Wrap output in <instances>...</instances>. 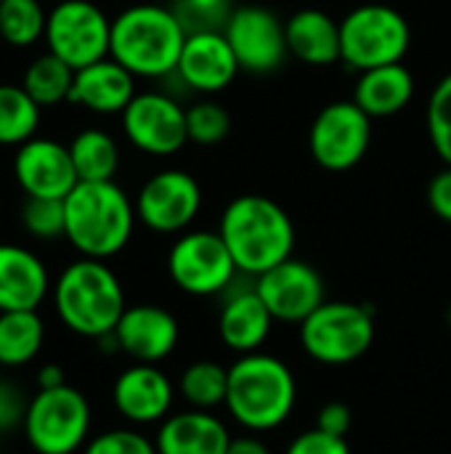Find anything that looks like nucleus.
Returning a JSON list of instances; mask_svg holds the SVG:
<instances>
[{
  "label": "nucleus",
  "mask_w": 451,
  "mask_h": 454,
  "mask_svg": "<svg viewBox=\"0 0 451 454\" xmlns=\"http://www.w3.org/2000/svg\"><path fill=\"white\" fill-rule=\"evenodd\" d=\"M300 343L306 354L319 364H354L375 343V317L362 303L324 301L300 325Z\"/></svg>",
  "instance_id": "7"
},
{
  "label": "nucleus",
  "mask_w": 451,
  "mask_h": 454,
  "mask_svg": "<svg viewBox=\"0 0 451 454\" xmlns=\"http://www.w3.org/2000/svg\"><path fill=\"white\" fill-rule=\"evenodd\" d=\"M181 338L178 319L154 303L128 306L114 327V340L122 354L138 364H157L167 359Z\"/></svg>",
  "instance_id": "18"
},
{
  "label": "nucleus",
  "mask_w": 451,
  "mask_h": 454,
  "mask_svg": "<svg viewBox=\"0 0 451 454\" xmlns=\"http://www.w3.org/2000/svg\"><path fill=\"white\" fill-rule=\"evenodd\" d=\"M229 391V367L218 362H194L181 372L178 394L191 410H215L226 404Z\"/></svg>",
  "instance_id": "30"
},
{
  "label": "nucleus",
  "mask_w": 451,
  "mask_h": 454,
  "mask_svg": "<svg viewBox=\"0 0 451 454\" xmlns=\"http://www.w3.org/2000/svg\"><path fill=\"white\" fill-rule=\"evenodd\" d=\"M255 290L276 322L303 325L327 298L322 274L298 258H287L255 277Z\"/></svg>",
  "instance_id": "15"
},
{
  "label": "nucleus",
  "mask_w": 451,
  "mask_h": 454,
  "mask_svg": "<svg viewBox=\"0 0 451 454\" xmlns=\"http://www.w3.org/2000/svg\"><path fill=\"white\" fill-rule=\"evenodd\" d=\"M45 48L74 72L109 56L112 19L90 0H58L48 11Z\"/></svg>",
  "instance_id": "11"
},
{
  "label": "nucleus",
  "mask_w": 451,
  "mask_h": 454,
  "mask_svg": "<svg viewBox=\"0 0 451 454\" xmlns=\"http://www.w3.org/2000/svg\"><path fill=\"white\" fill-rule=\"evenodd\" d=\"M53 306L61 325L80 335L98 340L114 333L125 314V290L106 261L77 258L53 285Z\"/></svg>",
  "instance_id": "5"
},
{
  "label": "nucleus",
  "mask_w": 451,
  "mask_h": 454,
  "mask_svg": "<svg viewBox=\"0 0 451 454\" xmlns=\"http://www.w3.org/2000/svg\"><path fill=\"white\" fill-rule=\"evenodd\" d=\"M43 340L45 325L37 311H0V367L35 362Z\"/></svg>",
  "instance_id": "26"
},
{
  "label": "nucleus",
  "mask_w": 451,
  "mask_h": 454,
  "mask_svg": "<svg viewBox=\"0 0 451 454\" xmlns=\"http://www.w3.org/2000/svg\"><path fill=\"white\" fill-rule=\"evenodd\" d=\"M186 130L189 141L197 146H215L231 130V114L223 104L213 98H202L186 109Z\"/></svg>",
  "instance_id": "32"
},
{
  "label": "nucleus",
  "mask_w": 451,
  "mask_h": 454,
  "mask_svg": "<svg viewBox=\"0 0 451 454\" xmlns=\"http://www.w3.org/2000/svg\"><path fill=\"white\" fill-rule=\"evenodd\" d=\"M48 290L45 263L21 245L0 242V311H37Z\"/></svg>",
  "instance_id": "21"
},
{
  "label": "nucleus",
  "mask_w": 451,
  "mask_h": 454,
  "mask_svg": "<svg viewBox=\"0 0 451 454\" xmlns=\"http://www.w3.org/2000/svg\"><path fill=\"white\" fill-rule=\"evenodd\" d=\"M21 431L37 454H74L90 436V404L69 383L37 391L27 404Z\"/></svg>",
  "instance_id": "8"
},
{
  "label": "nucleus",
  "mask_w": 451,
  "mask_h": 454,
  "mask_svg": "<svg viewBox=\"0 0 451 454\" xmlns=\"http://www.w3.org/2000/svg\"><path fill=\"white\" fill-rule=\"evenodd\" d=\"M27 404L19 394V388L8 386L0 380V436L13 431L16 426H24V415H27Z\"/></svg>",
  "instance_id": "39"
},
{
  "label": "nucleus",
  "mask_w": 451,
  "mask_h": 454,
  "mask_svg": "<svg viewBox=\"0 0 451 454\" xmlns=\"http://www.w3.org/2000/svg\"><path fill=\"white\" fill-rule=\"evenodd\" d=\"M226 454H271V450L255 436H239V439H231Z\"/></svg>",
  "instance_id": "42"
},
{
  "label": "nucleus",
  "mask_w": 451,
  "mask_h": 454,
  "mask_svg": "<svg viewBox=\"0 0 451 454\" xmlns=\"http://www.w3.org/2000/svg\"><path fill=\"white\" fill-rule=\"evenodd\" d=\"M202 210V186L186 170H159L136 194V215L154 234H183Z\"/></svg>",
  "instance_id": "13"
},
{
  "label": "nucleus",
  "mask_w": 451,
  "mask_h": 454,
  "mask_svg": "<svg viewBox=\"0 0 451 454\" xmlns=\"http://www.w3.org/2000/svg\"><path fill=\"white\" fill-rule=\"evenodd\" d=\"M415 98V74L399 61L359 72L354 85V101L372 117H393Z\"/></svg>",
  "instance_id": "25"
},
{
  "label": "nucleus",
  "mask_w": 451,
  "mask_h": 454,
  "mask_svg": "<svg viewBox=\"0 0 451 454\" xmlns=\"http://www.w3.org/2000/svg\"><path fill=\"white\" fill-rule=\"evenodd\" d=\"M218 234L239 274L253 279L292 258L295 250V223L290 213L263 194L234 197L221 213Z\"/></svg>",
  "instance_id": "1"
},
{
  "label": "nucleus",
  "mask_w": 451,
  "mask_h": 454,
  "mask_svg": "<svg viewBox=\"0 0 451 454\" xmlns=\"http://www.w3.org/2000/svg\"><path fill=\"white\" fill-rule=\"evenodd\" d=\"M167 274L181 293L210 298L223 295L239 277V269L218 231L197 229L183 231L173 242L167 253Z\"/></svg>",
  "instance_id": "9"
},
{
  "label": "nucleus",
  "mask_w": 451,
  "mask_h": 454,
  "mask_svg": "<svg viewBox=\"0 0 451 454\" xmlns=\"http://www.w3.org/2000/svg\"><path fill=\"white\" fill-rule=\"evenodd\" d=\"M223 35L239 61V69L250 74H271L290 56L284 21L263 5L234 8Z\"/></svg>",
  "instance_id": "14"
},
{
  "label": "nucleus",
  "mask_w": 451,
  "mask_h": 454,
  "mask_svg": "<svg viewBox=\"0 0 451 454\" xmlns=\"http://www.w3.org/2000/svg\"><path fill=\"white\" fill-rule=\"evenodd\" d=\"M40 109L21 85L0 82V146H21L35 138Z\"/></svg>",
  "instance_id": "29"
},
{
  "label": "nucleus",
  "mask_w": 451,
  "mask_h": 454,
  "mask_svg": "<svg viewBox=\"0 0 451 454\" xmlns=\"http://www.w3.org/2000/svg\"><path fill=\"white\" fill-rule=\"evenodd\" d=\"M351 423H354V415H351L348 404H343V402H330L316 415V428L319 431L332 434V436H343V439L351 431Z\"/></svg>",
  "instance_id": "40"
},
{
  "label": "nucleus",
  "mask_w": 451,
  "mask_h": 454,
  "mask_svg": "<svg viewBox=\"0 0 451 454\" xmlns=\"http://www.w3.org/2000/svg\"><path fill=\"white\" fill-rule=\"evenodd\" d=\"M372 117L351 98L319 109L308 128V152L327 173L354 170L369 152Z\"/></svg>",
  "instance_id": "10"
},
{
  "label": "nucleus",
  "mask_w": 451,
  "mask_h": 454,
  "mask_svg": "<svg viewBox=\"0 0 451 454\" xmlns=\"http://www.w3.org/2000/svg\"><path fill=\"white\" fill-rule=\"evenodd\" d=\"M72 82H74V69L66 61H61L58 56H53L51 51L35 56L21 74V88L43 109L69 101Z\"/></svg>",
  "instance_id": "28"
},
{
  "label": "nucleus",
  "mask_w": 451,
  "mask_h": 454,
  "mask_svg": "<svg viewBox=\"0 0 451 454\" xmlns=\"http://www.w3.org/2000/svg\"><path fill=\"white\" fill-rule=\"evenodd\" d=\"M290 56L308 67H332L340 61V21L319 8H300L284 21Z\"/></svg>",
  "instance_id": "24"
},
{
  "label": "nucleus",
  "mask_w": 451,
  "mask_h": 454,
  "mask_svg": "<svg viewBox=\"0 0 451 454\" xmlns=\"http://www.w3.org/2000/svg\"><path fill=\"white\" fill-rule=\"evenodd\" d=\"M173 383L157 364H133L114 380V410L133 426L162 423L173 410Z\"/></svg>",
  "instance_id": "19"
},
{
  "label": "nucleus",
  "mask_w": 451,
  "mask_h": 454,
  "mask_svg": "<svg viewBox=\"0 0 451 454\" xmlns=\"http://www.w3.org/2000/svg\"><path fill=\"white\" fill-rule=\"evenodd\" d=\"M425 200L428 207L433 210V215L444 223H451V165H444V170H439L425 189Z\"/></svg>",
  "instance_id": "38"
},
{
  "label": "nucleus",
  "mask_w": 451,
  "mask_h": 454,
  "mask_svg": "<svg viewBox=\"0 0 451 454\" xmlns=\"http://www.w3.org/2000/svg\"><path fill=\"white\" fill-rule=\"evenodd\" d=\"M136 96V77L112 56L74 72L69 104L93 114H122Z\"/></svg>",
  "instance_id": "22"
},
{
  "label": "nucleus",
  "mask_w": 451,
  "mask_h": 454,
  "mask_svg": "<svg viewBox=\"0 0 451 454\" xmlns=\"http://www.w3.org/2000/svg\"><path fill=\"white\" fill-rule=\"evenodd\" d=\"M173 11L186 27V32L223 29L229 16L234 13L231 0H175Z\"/></svg>",
  "instance_id": "35"
},
{
  "label": "nucleus",
  "mask_w": 451,
  "mask_h": 454,
  "mask_svg": "<svg viewBox=\"0 0 451 454\" xmlns=\"http://www.w3.org/2000/svg\"><path fill=\"white\" fill-rule=\"evenodd\" d=\"M229 444V428L207 410L167 415L154 436L157 454H226Z\"/></svg>",
  "instance_id": "23"
},
{
  "label": "nucleus",
  "mask_w": 451,
  "mask_h": 454,
  "mask_svg": "<svg viewBox=\"0 0 451 454\" xmlns=\"http://www.w3.org/2000/svg\"><path fill=\"white\" fill-rule=\"evenodd\" d=\"M69 154L80 181H114L120 170V146L101 128H85L69 141Z\"/></svg>",
  "instance_id": "27"
},
{
  "label": "nucleus",
  "mask_w": 451,
  "mask_h": 454,
  "mask_svg": "<svg viewBox=\"0 0 451 454\" xmlns=\"http://www.w3.org/2000/svg\"><path fill=\"white\" fill-rule=\"evenodd\" d=\"M82 454H157V447L133 428H114L88 439Z\"/></svg>",
  "instance_id": "36"
},
{
  "label": "nucleus",
  "mask_w": 451,
  "mask_h": 454,
  "mask_svg": "<svg viewBox=\"0 0 451 454\" xmlns=\"http://www.w3.org/2000/svg\"><path fill=\"white\" fill-rule=\"evenodd\" d=\"M449 322H451V309H449Z\"/></svg>",
  "instance_id": "43"
},
{
  "label": "nucleus",
  "mask_w": 451,
  "mask_h": 454,
  "mask_svg": "<svg viewBox=\"0 0 451 454\" xmlns=\"http://www.w3.org/2000/svg\"><path fill=\"white\" fill-rule=\"evenodd\" d=\"M226 301L218 314V335L226 348L242 354H255L271 335V325L276 322L258 295L255 285L245 290H226Z\"/></svg>",
  "instance_id": "20"
},
{
  "label": "nucleus",
  "mask_w": 451,
  "mask_h": 454,
  "mask_svg": "<svg viewBox=\"0 0 451 454\" xmlns=\"http://www.w3.org/2000/svg\"><path fill=\"white\" fill-rule=\"evenodd\" d=\"M11 168L24 197L66 200V194L80 184L69 146L43 136L16 146Z\"/></svg>",
  "instance_id": "16"
},
{
  "label": "nucleus",
  "mask_w": 451,
  "mask_h": 454,
  "mask_svg": "<svg viewBox=\"0 0 451 454\" xmlns=\"http://www.w3.org/2000/svg\"><path fill=\"white\" fill-rule=\"evenodd\" d=\"M284 454H351V447L343 436H332L319 428H311L298 439H292Z\"/></svg>",
  "instance_id": "37"
},
{
  "label": "nucleus",
  "mask_w": 451,
  "mask_h": 454,
  "mask_svg": "<svg viewBox=\"0 0 451 454\" xmlns=\"http://www.w3.org/2000/svg\"><path fill=\"white\" fill-rule=\"evenodd\" d=\"M64 239L82 255L109 261L122 253L136 229V202L114 181H80L64 200Z\"/></svg>",
  "instance_id": "2"
},
{
  "label": "nucleus",
  "mask_w": 451,
  "mask_h": 454,
  "mask_svg": "<svg viewBox=\"0 0 451 454\" xmlns=\"http://www.w3.org/2000/svg\"><path fill=\"white\" fill-rule=\"evenodd\" d=\"M428 138L444 165H451V74L441 77L425 109Z\"/></svg>",
  "instance_id": "34"
},
{
  "label": "nucleus",
  "mask_w": 451,
  "mask_h": 454,
  "mask_svg": "<svg viewBox=\"0 0 451 454\" xmlns=\"http://www.w3.org/2000/svg\"><path fill=\"white\" fill-rule=\"evenodd\" d=\"M48 13L40 0H0V40L11 48H29L45 35Z\"/></svg>",
  "instance_id": "31"
},
{
  "label": "nucleus",
  "mask_w": 451,
  "mask_h": 454,
  "mask_svg": "<svg viewBox=\"0 0 451 454\" xmlns=\"http://www.w3.org/2000/svg\"><path fill=\"white\" fill-rule=\"evenodd\" d=\"M298 402L292 370L271 354H242L229 367L226 410L253 434H266L287 423Z\"/></svg>",
  "instance_id": "4"
},
{
  "label": "nucleus",
  "mask_w": 451,
  "mask_h": 454,
  "mask_svg": "<svg viewBox=\"0 0 451 454\" xmlns=\"http://www.w3.org/2000/svg\"><path fill=\"white\" fill-rule=\"evenodd\" d=\"M412 48V27L385 3H362L340 19V61L354 72L399 64Z\"/></svg>",
  "instance_id": "6"
},
{
  "label": "nucleus",
  "mask_w": 451,
  "mask_h": 454,
  "mask_svg": "<svg viewBox=\"0 0 451 454\" xmlns=\"http://www.w3.org/2000/svg\"><path fill=\"white\" fill-rule=\"evenodd\" d=\"M239 61L223 35V29H202V32H189L178 69L175 74L186 88L202 96H215L226 90L237 74H239Z\"/></svg>",
  "instance_id": "17"
},
{
  "label": "nucleus",
  "mask_w": 451,
  "mask_h": 454,
  "mask_svg": "<svg viewBox=\"0 0 451 454\" xmlns=\"http://www.w3.org/2000/svg\"><path fill=\"white\" fill-rule=\"evenodd\" d=\"M186 35L173 8L138 3L112 19L109 56L133 77H167L178 69Z\"/></svg>",
  "instance_id": "3"
},
{
  "label": "nucleus",
  "mask_w": 451,
  "mask_h": 454,
  "mask_svg": "<svg viewBox=\"0 0 451 454\" xmlns=\"http://www.w3.org/2000/svg\"><path fill=\"white\" fill-rule=\"evenodd\" d=\"M120 120L125 138L149 157H173L189 144L186 109L167 93H136Z\"/></svg>",
  "instance_id": "12"
},
{
  "label": "nucleus",
  "mask_w": 451,
  "mask_h": 454,
  "mask_svg": "<svg viewBox=\"0 0 451 454\" xmlns=\"http://www.w3.org/2000/svg\"><path fill=\"white\" fill-rule=\"evenodd\" d=\"M21 226L32 239H40V242L61 239L64 231H66L64 200L27 197L24 205H21Z\"/></svg>",
  "instance_id": "33"
},
{
  "label": "nucleus",
  "mask_w": 451,
  "mask_h": 454,
  "mask_svg": "<svg viewBox=\"0 0 451 454\" xmlns=\"http://www.w3.org/2000/svg\"><path fill=\"white\" fill-rule=\"evenodd\" d=\"M66 378H64V370L58 364H43L37 370V391H48V388H58L64 386Z\"/></svg>",
  "instance_id": "41"
}]
</instances>
